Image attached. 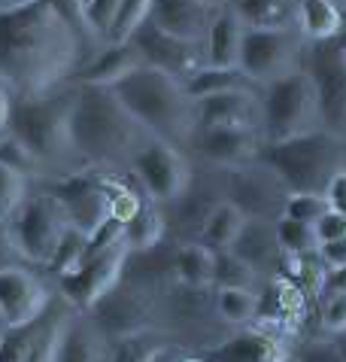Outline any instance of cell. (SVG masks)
Wrapping results in <instances>:
<instances>
[{
	"instance_id": "obj_19",
	"label": "cell",
	"mask_w": 346,
	"mask_h": 362,
	"mask_svg": "<svg viewBox=\"0 0 346 362\" xmlns=\"http://www.w3.org/2000/svg\"><path fill=\"white\" fill-rule=\"evenodd\" d=\"M131 40H134L137 49H140V55H143V64L165 70V74L177 76L179 83H186V79L195 76L201 67H207L203 43L165 34L161 28L152 25L149 18L137 28V34L131 37Z\"/></svg>"
},
{
	"instance_id": "obj_24",
	"label": "cell",
	"mask_w": 346,
	"mask_h": 362,
	"mask_svg": "<svg viewBox=\"0 0 346 362\" xmlns=\"http://www.w3.org/2000/svg\"><path fill=\"white\" fill-rule=\"evenodd\" d=\"M137 67H143V55L134 40L125 43H109L104 49H97L91 58H85V64L76 70L73 83H88V86H116L119 79H125L128 74H134Z\"/></svg>"
},
{
	"instance_id": "obj_13",
	"label": "cell",
	"mask_w": 346,
	"mask_h": 362,
	"mask_svg": "<svg viewBox=\"0 0 346 362\" xmlns=\"http://www.w3.org/2000/svg\"><path fill=\"white\" fill-rule=\"evenodd\" d=\"M128 253H131L128 244L119 240V244L100 250V253L85 256L73 271H67V274L52 280L58 296L73 310H91L121 280Z\"/></svg>"
},
{
	"instance_id": "obj_57",
	"label": "cell",
	"mask_w": 346,
	"mask_h": 362,
	"mask_svg": "<svg viewBox=\"0 0 346 362\" xmlns=\"http://www.w3.org/2000/svg\"><path fill=\"white\" fill-rule=\"evenodd\" d=\"M343 46H346V37H343Z\"/></svg>"
},
{
	"instance_id": "obj_15",
	"label": "cell",
	"mask_w": 346,
	"mask_h": 362,
	"mask_svg": "<svg viewBox=\"0 0 346 362\" xmlns=\"http://www.w3.org/2000/svg\"><path fill=\"white\" fill-rule=\"evenodd\" d=\"M83 314H88L113 341L140 335V332H158L155 296L131 284V280H119L95 308L83 310Z\"/></svg>"
},
{
	"instance_id": "obj_28",
	"label": "cell",
	"mask_w": 346,
	"mask_h": 362,
	"mask_svg": "<svg viewBox=\"0 0 346 362\" xmlns=\"http://www.w3.org/2000/svg\"><path fill=\"white\" fill-rule=\"evenodd\" d=\"M246 28H298V0H231Z\"/></svg>"
},
{
	"instance_id": "obj_8",
	"label": "cell",
	"mask_w": 346,
	"mask_h": 362,
	"mask_svg": "<svg viewBox=\"0 0 346 362\" xmlns=\"http://www.w3.org/2000/svg\"><path fill=\"white\" fill-rule=\"evenodd\" d=\"M6 223H9V231H13V240L22 259L30 268H40V271H46L61 235L70 226L61 201L46 183L30 186L28 198L18 204V210Z\"/></svg>"
},
{
	"instance_id": "obj_6",
	"label": "cell",
	"mask_w": 346,
	"mask_h": 362,
	"mask_svg": "<svg viewBox=\"0 0 346 362\" xmlns=\"http://www.w3.org/2000/svg\"><path fill=\"white\" fill-rule=\"evenodd\" d=\"M258 158L286 180L292 192L325 195L331 180L346 170V144L343 137L319 128L280 144H264Z\"/></svg>"
},
{
	"instance_id": "obj_21",
	"label": "cell",
	"mask_w": 346,
	"mask_h": 362,
	"mask_svg": "<svg viewBox=\"0 0 346 362\" xmlns=\"http://www.w3.org/2000/svg\"><path fill=\"white\" fill-rule=\"evenodd\" d=\"M195 122L198 128H216V125L258 128L261 88H231V92L195 98Z\"/></svg>"
},
{
	"instance_id": "obj_22",
	"label": "cell",
	"mask_w": 346,
	"mask_h": 362,
	"mask_svg": "<svg viewBox=\"0 0 346 362\" xmlns=\"http://www.w3.org/2000/svg\"><path fill=\"white\" fill-rule=\"evenodd\" d=\"M55 362H113V338L83 310H70Z\"/></svg>"
},
{
	"instance_id": "obj_29",
	"label": "cell",
	"mask_w": 346,
	"mask_h": 362,
	"mask_svg": "<svg viewBox=\"0 0 346 362\" xmlns=\"http://www.w3.org/2000/svg\"><path fill=\"white\" fill-rule=\"evenodd\" d=\"M213 265L216 253L203 247L201 240H177V253H173V274L186 286H213Z\"/></svg>"
},
{
	"instance_id": "obj_11",
	"label": "cell",
	"mask_w": 346,
	"mask_h": 362,
	"mask_svg": "<svg viewBox=\"0 0 346 362\" xmlns=\"http://www.w3.org/2000/svg\"><path fill=\"white\" fill-rule=\"evenodd\" d=\"M128 177H134L152 201L167 207L189 189L191 177H195V162L179 146H173L161 137H152L134 156Z\"/></svg>"
},
{
	"instance_id": "obj_43",
	"label": "cell",
	"mask_w": 346,
	"mask_h": 362,
	"mask_svg": "<svg viewBox=\"0 0 346 362\" xmlns=\"http://www.w3.org/2000/svg\"><path fill=\"white\" fill-rule=\"evenodd\" d=\"M294 362H343V354H340L338 341L319 332V335L301 341L298 354H294Z\"/></svg>"
},
{
	"instance_id": "obj_25",
	"label": "cell",
	"mask_w": 346,
	"mask_h": 362,
	"mask_svg": "<svg viewBox=\"0 0 346 362\" xmlns=\"http://www.w3.org/2000/svg\"><path fill=\"white\" fill-rule=\"evenodd\" d=\"M243 34L246 25L231 6L216 9L210 22V31L203 37V55H207L210 67H237L240 64V49H243Z\"/></svg>"
},
{
	"instance_id": "obj_55",
	"label": "cell",
	"mask_w": 346,
	"mask_h": 362,
	"mask_svg": "<svg viewBox=\"0 0 346 362\" xmlns=\"http://www.w3.org/2000/svg\"><path fill=\"white\" fill-rule=\"evenodd\" d=\"M343 37H346V13H343Z\"/></svg>"
},
{
	"instance_id": "obj_34",
	"label": "cell",
	"mask_w": 346,
	"mask_h": 362,
	"mask_svg": "<svg viewBox=\"0 0 346 362\" xmlns=\"http://www.w3.org/2000/svg\"><path fill=\"white\" fill-rule=\"evenodd\" d=\"M55 301H58V296H55ZM55 301L49 305V310L43 317L34 320V323L18 326V329H0V362H28L30 359L40 335H43V329L49 323V317H52V310H55Z\"/></svg>"
},
{
	"instance_id": "obj_36",
	"label": "cell",
	"mask_w": 346,
	"mask_h": 362,
	"mask_svg": "<svg viewBox=\"0 0 346 362\" xmlns=\"http://www.w3.org/2000/svg\"><path fill=\"white\" fill-rule=\"evenodd\" d=\"M85 247H88V235H85V231H79L76 226H67V231L61 235L55 253H52V259H49V265H46L43 274L49 280H55L61 274H67V271H73L85 259Z\"/></svg>"
},
{
	"instance_id": "obj_27",
	"label": "cell",
	"mask_w": 346,
	"mask_h": 362,
	"mask_svg": "<svg viewBox=\"0 0 346 362\" xmlns=\"http://www.w3.org/2000/svg\"><path fill=\"white\" fill-rule=\"evenodd\" d=\"M165 238H167L165 207L146 195L143 204H140V210L125 223V244H128L131 253H140V250L158 247Z\"/></svg>"
},
{
	"instance_id": "obj_50",
	"label": "cell",
	"mask_w": 346,
	"mask_h": 362,
	"mask_svg": "<svg viewBox=\"0 0 346 362\" xmlns=\"http://www.w3.org/2000/svg\"><path fill=\"white\" fill-rule=\"evenodd\" d=\"M9 110H13V92L0 83V132H6L9 125Z\"/></svg>"
},
{
	"instance_id": "obj_9",
	"label": "cell",
	"mask_w": 346,
	"mask_h": 362,
	"mask_svg": "<svg viewBox=\"0 0 346 362\" xmlns=\"http://www.w3.org/2000/svg\"><path fill=\"white\" fill-rule=\"evenodd\" d=\"M216 177L222 186V198L237 207L246 219L277 223L286 214V201L292 195V189L261 158L246 165H234V168H216Z\"/></svg>"
},
{
	"instance_id": "obj_32",
	"label": "cell",
	"mask_w": 346,
	"mask_h": 362,
	"mask_svg": "<svg viewBox=\"0 0 346 362\" xmlns=\"http://www.w3.org/2000/svg\"><path fill=\"white\" fill-rule=\"evenodd\" d=\"M182 86H186L191 100L203 95H216V92H231V88H261L240 67H210V64L201 67L195 76H189Z\"/></svg>"
},
{
	"instance_id": "obj_16",
	"label": "cell",
	"mask_w": 346,
	"mask_h": 362,
	"mask_svg": "<svg viewBox=\"0 0 346 362\" xmlns=\"http://www.w3.org/2000/svg\"><path fill=\"white\" fill-rule=\"evenodd\" d=\"M292 329L256 320L252 326H240L222 344L203 350L210 362H294L298 347H292Z\"/></svg>"
},
{
	"instance_id": "obj_33",
	"label": "cell",
	"mask_w": 346,
	"mask_h": 362,
	"mask_svg": "<svg viewBox=\"0 0 346 362\" xmlns=\"http://www.w3.org/2000/svg\"><path fill=\"white\" fill-rule=\"evenodd\" d=\"M213 289H216V310L228 326L240 329V326H252L258 320L261 293L237 289V286H213Z\"/></svg>"
},
{
	"instance_id": "obj_35",
	"label": "cell",
	"mask_w": 346,
	"mask_h": 362,
	"mask_svg": "<svg viewBox=\"0 0 346 362\" xmlns=\"http://www.w3.org/2000/svg\"><path fill=\"white\" fill-rule=\"evenodd\" d=\"M213 286H237V289H252L261 293L268 286V280L252 265H246L234 250H219L216 265H213Z\"/></svg>"
},
{
	"instance_id": "obj_14",
	"label": "cell",
	"mask_w": 346,
	"mask_h": 362,
	"mask_svg": "<svg viewBox=\"0 0 346 362\" xmlns=\"http://www.w3.org/2000/svg\"><path fill=\"white\" fill-rule=\"evenodd\" d=\"M55 284L40 268L9 265L0 271V326L18 329L40 320L55 301Z\"/></svg>"
},
{
	"instance_id": "obj_51",
	"label": "cell",
	"mask_w": 346,
	"mask_h": 362,
	"mask_svg": "<svg viewBox=\"0 0 346 362\" xmlns=\"http://www.w3.org/2000/svg\"><path fill=\"white\" fill-rule=\"evenodd\" d=\"M334 341H338V347H340V354H343V362H346V332L343 335H331Z\"/></svg>"
},
{
	"instance_id": "obj_3",
	"label": "cell",
	"mask_w": 346,
	"mask_h": 362,
	"mask_svg": "<svg viewBox=\"0 0 346 362\" xmlns=\"http://www.w3.org/2000/svg\"><path fill=\"white\" fill-rule=\"evenodd\" d=\"M73 100L76 83H67L64 88L46 95H13L6 132H13L40 158V165L46 168V180L85 170L76 156L73 137H70Z\"/></svg>"
},
{
	"instance_id": "obj_44",
	"label": "cell",
	"mask_w": 346,
	"mask_h": 362,
	"mask_svg": "<svg viewBox=\"0 0 346 362\" xmlns=\"http://www.w3.org/2000/svg\"><path fill=\"white\" fill-rule=\"evenodd\" d=\"M61 16L67 18V25L83 37L85 43V58L95 55V40H91V31H88V16H85V0H49ZM85 64V62H83Z\"/></svg>"
},
{
	"instance_id": "obj_4",
	"label": "cell",
	"mask_w": 346,
	"mask_h": 362,
	"mask_svg": "<svg viewBox=\"0 0 346 362\" xmlns=\"http://www.w3.org/2000/svg\"><path fill=\"white\" fill-rule=\"evenodd\" d=\"M109 88H113L121 98V104H125L152 134L167 140L173 146H179L182 153L189 156V144L198 132L195 100L189 98L186 86H182L177 76L143 64Z\"/></svg>"
},
{
	"instance_id": "obj_31",
	"label": "cell",
	"mask_w": 346,
	"mask_h": 362,
	"mask_svg": "<svg viewBox=\"0 0 346 362\" xmlns=\"http://www.w3.org/2000/svg\"><path fill=\"white\" fill-rule=\"evenodd\" d=\"M243 223H246V216H243L234 204L222 201V204L213 207V214L207 216V223H203L198 240L203 247H210L213 253H219V250H231L234 240H237V235H240Z\"/></svg>"
},
{
	"instance_id": "obj_20",
	"label": "cell",
	"mask_w": 346,
	"mask_h": 362,
	"mask_svg": "<svg viewBox=\"0 0 346 362\" xmlns=\"http://www.w3.org/2000/svg\"><path fill=\"white\" fill-rule=\"evenodd\" d=\"M231 250L246 265L256 268L268 284H273V280H289V274H292V256L280 244L277 223H268V219H246Z\"/></svg>"
},
{
	"instance_id": "obj_12",
	"label": "cell",
	"mask_w": 346,
	"mask_h": 362,
	"mask_svg": "<svg viewBox=\"0 0 346 362\" xmlns=\"http://www.w3.org/2000/svg\"><path fill=\"white\" fill-rule=\"evenodd\" d=\"M304 67L316 83L322 128L331 134H346V46L343 37L307 43L304 49Z\"/></svg>"
},
{
	"instance_id": "obj_39",
	"label": "cell",
	"mask_w": 346,
	"mask_h": 362,
	"mask_svg": "<svg viewBox=\"0 0 346 362\" xmlns=\"http://www.w3.org/2000/svg\"><path fill=\"white\" fill-rule=\"evenodd\" d=\"M277 238H280L282 250H286L292 259L307 256V253H313V250H319V240H316V231H313V226L304 223V219L286 216V214L277 219Z\"/></svg>"
},
{
	"instance_id": "obj_38",
	"label": "cell",
	"mask_w": 346,
	"mask_h": 362,
	"mask_svg": "<svg viewBox=\"0 0 346 362\" xmlns=\"http://www.w3.org/2000/svg\"><path fill=\"white\" fill-rule=\"evenodd\" d=\"M149 13H152V0H121L113 25H109V31L104 37V46L125 43V40H131L137 34V28L149 18ZM104 46H100V49H104Z\"/></svg>"
},
{
	"instance_id": "obj_58",
	"label": "cell",
	"mask_w": 346,
	"mask_h": 362,
	"mask_svg": "<svg viewBox=\"0 0 346 362\" xmlns=\"http://www.w3.org/2000/svg\"><path fill=\"white\" fill-rule=\"evenodd\" d=\"M343 144H346V134H343Z\"/></svg>"
},
{
	"instance_id": "obj_46",
	"label": "cell",
	"mask_w": 346,
	"mask_h": 362,
	"mask_svg": "<svg viewBox=\"0 0 346 362\" xmlns=\"http://www.w3.org/2000/svg\"><path fill=\"white\" fill-rule=\"evenodd\" d=\"M313 231H316V240L319 244H325V240H334V238H343L346 235V216L340 214V210L328 207L325 214L313 223Z\"/></svg>"
},
{
	"instance_id": "obj_37",
	"label": "cell",
	"mask_w": 346,
	"mask_h": 362,
	"mask_svg": "<svg viewBox=\"0 0 346 362\" xmlns=\"http://www.w3.org/2000/svg\"><path fill=\"white\" fill-rule=\"evenodd\" d=\"M0 165L18 170L22 177L30 180V183H43L46 180V168L40 165V158L30 153V149L13 132H6L4 140H0Z\"/></svg>"
},
{
	"instance_id": "obj_52",
	"label": "cell",
	"mask_w": 346,
	"mask_h": 362,
	"mask_svg": "<svg viewBox=\"0 0 346 362\" xmlns=\"http://www.w3.org/2000/svg\"><path fill=\"white\" fill-rule=\"evenodd\" d=\"M18 4H28V0H0V13H4V9H13Z\"/></svg>"
},
{
	"instance_id": "obj_30",
	"label": "cell",
	"mask_w": 346,
	"mask_h": 362,
	"mask_svg": "<svg viewBox=\"0 0 346 362\" xmlns=\"http://www.w3.org/2000/svg\"><path fill=\"white\" fill-rule=\"evenodd\" d=\"M179 347L161 332H140L113 341V362H167Z\"/></svg>"
},
{
	"instance_id": "obj_26",
	"label": "cell",
	"mask_w": 346,
	"mask_h": 362,
	"mask_svg": "<svg viewBox=\"0 0 346 362\" xmlns=\"http://www.w3.org/2000/svg\"><path fill=\"white\" fill-rule=\"evenodd\" d=\"M298 31L307 43L343 37V9L334 0H298Z\"/></svg>"
},
{
	"instance_id": "obj_5",
	"label": "cell",
	"mask_w": 346,
	"mask_h": 362,
	"mask_svg": "<svg viewBox=\"0 0 346 362\" xmlns=\"http://www.w3.org/2000/svg\"><path fill=\"white\" fill-rule=\"evenodd\" d=\"M155 314L158 332L186 354H203L234 332V326H228L216 310L213 286H186L170 280L155 293Z\"/></svg>"
},
{
	"instance_id": "obj_56",
	"label": "cell",
	"mask_w": 346,
	"mask_h": 362,
	"mask_svg": "<svg viewBox=\"0 0 346 362\" xmlns=\"http://www.w3.org/2000/svg\"><path fill=\"white\" fill-rule=\"evenodd\" d=\"M4 134H6V132H0V140H4Z\"/></svg>"
},
{
	"instance_id": "obj_17",
	"label": "cell",
	"mask_w": 346,
	"mask_h": 362,
	"mask_svg": "<svg viewBox=\"0 0 346 362\" xmlns=\"http://www.w3.org/2000/svg\"><path fill=\"white\" fill-rule=\"evenodd\" d=\"M43 183L52 189L55 198L61 201V207H64V214H67V223L76 226L79 231H85L88 238L113 216L109 214V195H107V174L79 170V174L43 180Z\"/></svg>"
},
{
	"instance_id": "obj_1",
	"label": "cell",
	"mask_w": 346,
	"mask_h": 362,
	"mask_svg": "<svg viewBox=\"0 0 346 362\" xmlns=\"http://www.w3.org/2000/svg\"><path fill=\"white\" fill-rule=\"evenodd\" d=\"M85 43L49 0L0 13V83L13 95H46L73 83Z\"/></svg>"
},
{
	"instance_id": "obj_23",
	"label": "cell",
	"mask_w": 346,
	"mask_h": 362,
	"mask_svg": "<svg viewBox=\"0 0 346 362\" xmlns=\"http://www.w3.org/2000/svg\"><path fill=\"white\" fill-rule=\"evenodd\" d=\"M213 16H216V9L201 4V0H152L149 22L165 34L203 43Z\"/></svg>"
},
{
	"instance_id": "obj_53",
	"label": "cell",
	"mask_w": 346,
	"mask_h": 362,
	"mask_svg": "<svg viewBox=\"0 0 346 362\" xmlns=\"http://www.w3.org/2000/svg\"><path fill=\"white\" fill-rule=\"evenodd\" d=\"M201 4H207V6H213V9H222V6H228L231 0H201Z\"/></svg>"
},
{
	"instance_id": "obj_41",
	"label": "cell",
	"mask_w": 346,
	"mask_h": 362,
	"mask_svg": "<svg viewBox=\"0 0 346 362\" xmlns=\"http://www.w3.org/2000/svg\"><path fill=\"white\" fill-rule=\"evenodd\" d=\"M313 320L322 335H343L346 332V293L325 296L313 308Z\"/></svg>"
},
{
	"instance_id": "obj_42",
	"label": "cell",
	"mask_w": 346,
	"mask_h": 362,
	"mask_svg": "<svg viewBox=\"0 0 346 362\" xmlns=\"http://www.w3.org/2000/svg\"><path fill=\"white\" fill-rule=\"evenodd\" d=\"M119 4L121 0H85V16H88V31L91 40H95V52L104 46V37L113 25V18L119 13Z\"/></svg>"
},
{
	"instance_id": "obj_40",
	"label": "cell",
	"mask_w": 346,
	"mask_h": 362,
	"mask_svg": "<svg viewBox=\"0 0 346 362\" xmlns=\"http://www.w3.org/2000/svg\"><path fill=\"white\" fill-rule=\"evenodd\" d=\"M30 180L22 177L18 170L0 165V219H9L18 210V204L28 198L30 192Z\"/></svg>"
},
{
	"instance_id": "obj_49",
	"label": "cell",
	"mask_w": 346,
	"mask_h": 362,
	"mask_svg": "<svg viewBox=\"0 0 346 362\" xmlns=\"http://www.w3.org/2000/svg\"><path fill=\"white\" fill-rule=\"evenodd\" d=\"M325 198H328V204L334 210H340V214L346 216V170H340V174L331 180V186H328V192H325Z\"/></svg>"
},
{
	"instance_id": "obj_18",
	"label": "cell",
	"mask_w": 346,
	"mask_h": 362,
	"mask_svg": "<svg viewBox=\"0 0 346 362\" xmlns=\"http://www.w3.org/2000/svg\"><path fill=\"white\" fill-rule=\"evenodd\" d=\"M264 137L258 128L246 125H216V128H198L189 144V158L195 165L207 168H234L256 162L261 156Z\"/></svg>"
},
{
	"instance_id": "obj_7",
	"label": "cell",
	"mask_w": 346,
	"mask_h": 362,
	"mask_svg": "<svg viewBox=\"0 0 346 362\" xmlns=\"http://www.w3.org/2000/svg\"><path fill=\"white\" fill-rule=\"evenodd\" d=\"M322 128V107L319 92L307 67L261 86V122L258 132L264 144H280Z\"/></svg>"
},
{
	"instance_id": "obj_54",
	"label": "cell",
	"mask_w": 346,
	"mask_h": 362,
	"mask_svg": "<svg viewBox=\"0 0 346 362\" xmlns=\"http://www.w3.org/2000/svg\"><path fill=\"white\" fill-rule=\"evenodd\" d=\"M334 4H338V6L343 9V13H346V0H334Z\"/></svg>"
},
{
	"instance_id": "obj_48",
	"label": "cell",
	"mask_w": 346,
	"mask_h": 362,
	"mask_svg": "<svg viewBox=\"0 0 346 362\" xmlns=\"http://www.w3.org/2000/svg\"><path fill=\"white\" fill-rule=\"evenodd\" d=\"M319 259L325 262V268L334 271V268H346V235L343 238H334V240H325L319 244Z\"/></svg>"
},
{
	"instance_id": "obj_10",
	"label": "cell",
	"mask_w": 346,
	"mask_h": 362,
	"mask_svg": "<svg viewBox=\"0 0 346 362\" xmlns=\"http://www.w3.org/2000/svg\"><path fill=\"white\" fill-rule=\"evenodd\" d=\"M307 40L298 28H246L240 49V70L252 83L268 86L273 79L304 67Z\"/></svg>"
},
{
	"instance_id": "obj_45",
	"label": "cell",
	"mask_w": 346,
	"mask_h": 362,
	"mask_svg": "<svg viewBox=\"0 0 346 362\" xmlns=\"http://www.w3.org/2000/svg\"><path fill=\"white\" fill-rule=\"evenodd\" d=\"M328 198L325 195H310V192H292L289 201H286V216H294V219H304V223H316V219L328 210Z\"/></svg>"
},
{
	"instance_id": "obj_2",
	"label": "cell",
	"mask_w": 346,
	"mask_h": 362,
	"mask_svg": "<svg viewBox=\"0 0 346 362\" xmlns=\"http://www.w3.org/2000/svg\"><path fill=\"white\" fill-rule=\"evenodd\" d=\"M70 137L85 170L128 174L134 156L155 134L121 104V98L109 86L76 83Z\"/></svg>"
},
{
	"instance_id": "obj_47",
	"label": "cell",
	"mask_w": 346,
	"mask_h": 362,
	"mask_svg": "<svg viewBox=\"0 0 346 362\" xmlns=\"http://www.w3.org/2000/svg\"><path fill=\"white\" fill-rule=\"evenodd\" d=\"M9 265H28L22 253H18L16 240H13V231H9V223L0 219V271L9 268Z\"/></svg>"
}]
</instances>
